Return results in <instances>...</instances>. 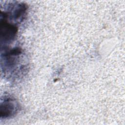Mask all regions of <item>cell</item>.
Listing matches in <instances>:
<instances>
[{
    "mask_svg": "<svg viewBox=\"0 0 125 125\" xmlns=\"http://www.w3.org/2000/svg\"><path fill=\"white\" fill-rule=\"evenodd\" d=\"M27 62L21 47L7 46L1 48V69L6 78L12 80L21 78L27 70Z\"/></svg>",
    "mask_w": 125,
    "mask_h": 125,
    "instance_id": "6da1fadb",
    "label": "cell"
},
{
    "mask_svg": "<svg viewBox=\"0 0 125 125\" xmlns=\"http://www.w3.org/2000/svg\"><path fill=\"white\" fill-rule=\"evenodd\" d=\"M18 24L8 20L0 13V47L8 46L15 39L17 35Z\"/></svg>",
    "mask_w": 125,
    "mask_h": 125,
    "instance_id": "7a4b0ae2",
    "label": "cell"
},
{
    "mask_svg": "<svg viewBox=\"0 0 125 125\" xmlns=\"http://www.w3.org/2000/svg\"><path fill=\"white\" fill-rule=\"evenodd\" d=\"M21 106L17 100L10 94H5L0 98V117L8 119L16 115L20 111Z\"/></svg>",
    "mask_w": 125,
    "mask_h": 125,
    "instance_id": "3957f363",
    "label": "cell"
}]
</instances>
